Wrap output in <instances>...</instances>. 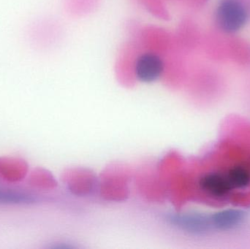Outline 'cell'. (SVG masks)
I'll use <instances>...</instances> for the list:
<instances>
[{"mask_svg": "<svg viewBox=\"0 0 250 249\" xmlns=\"http://www.w3.org/2000/svg\"><path fill=\"white\" fill-rule=\"evenodd\" d=\"M199 191L214 201H223L234 194L223 168L204 172L198 180Z\"/></svg>", "mask_w": 250, "mask_h": 249, "instance_id": "1", "label": "cell"}, {"mask_svg": "<svg viewBox=\"0 0 250 249\" xmlns=\"http://www.w3.org/2000/svg\"><path fill=\"white\" fill-rule=\"evenodd\" d=\"M216 20L222 30L233 33L245 26L248 13L237 0H223L217 7Z\"/></svg>", "mask_w": 250, "mask_h": 249, "instance_id": "2", "label": "cell"}, {"mask_svg": "<svg viewBox=\"0 0 250 249\" xmlns=\"http://www.w3.org/2000/svg\"><path fill=\"white\" fill-rule=\"evenodd\" d=\"M165 68L164 60L158 54L146 51L135 58L133 64L134 76L141 83H154L163 76Z\"/></svg>", "mask_w": 250, "mask_h": 249, "instance_id": "3", "label": "cell"}, {"mask_svg": "<svg viewBox=\"0 0 250 249\" xmlns=\"http://www.w3.org/2000/svg\"><path fill=\"white\" fill-rule=\"evenodd\" d=\"M169 221L176 228L194 235L206 233L213 228L211 217L198 213L173 215Z\"/></svg>", "mask_w": 250, "mask_h": 249, "instance_id": "4", "label": "cell"}, {"mask_svg": "<svg viewBox=\"0 0 250 249\" xmlns=\"http://www.w3.org/2000/svg\"><path fill=\"white\" fill-rule=\"evenodd\" d=\"M29 174V165L23 159L14 156L0 157V179L10 184L21 182Z\"/></svg>", "mask_w": 250, "mask_h": 249, "instance_id": "5", "label": "cell"}, {"mask_svg": "<svg viewBox=\"0 0 250 249\" xmlns=\"http://www.w3.org/2000/svg\"><path fill=\"white\" fill-rule=\"evenodd\" d=\"M213 229L229 230L240 225L243 221L244 213L236 209L220 211L211 216Z\"/></svg>", "mask_w": 250, "mask_h": 249, "instance_id": "6", "label": "cell"}, {"mask_svg": "<svg viewBox=\"0 0 250 249\" xmlns=\"http://www.w3.org/2000/svg\"><path fill=\"white\" fill-rule=\"evenodd\" d=\"M36 196L21 190L0 187V205L29 206L38 202Z\"/></svg>", "mask_w": 250, "mask_h": 249, "instance_id": "7", "label": "cell"}, {"mask_svg": "<svg viewBox=\"0 0 250 249\" xmlns=\"http://www.w3.org/2000/svg\"><path fill=\"white\" fill-rule=\"evenodd\" d=\"M28 184L30 187L38 190L48 188L53 184L51 177L45 171L36 169L32 171L28 177Z\"/></svg>", "mask_w": 250, "mask_h": 249, "instance_id": "8", "label": "cell"}]
</instances>
